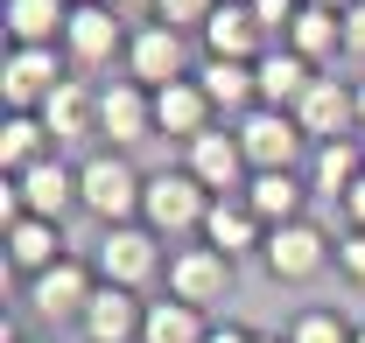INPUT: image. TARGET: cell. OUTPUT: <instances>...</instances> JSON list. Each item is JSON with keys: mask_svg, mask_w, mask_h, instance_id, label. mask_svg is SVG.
<instances>
[{"mask_svg": "<svg viewBox=\"0 0 365 343\" xmlns=\"http://www.w3.org/2000/svg\"><path fill=\"white\" fill-rule=\"evenodd\" d=\"M351 343H365V329H359V337H351Z\"/></svg>", "mask_w": 365, "mask_h": 343, "instance_id": "cell-42", "label": "cell"}, {"mask_svg": "<svg viewBox=\"0 0 365 343\" xmlns=\"http://www.w3.org/2000/svg\"><path fill=\"white\" fill-rule=\"evenodd\" d=\"M218 7H225V0H162V21L182 28V36H204V21H211Z\"/></svg>", "mask_w": 365, "mask_h": 343, "instance_id": "cell-31", "label": "cell"}, {"mask_svg": "<svg viewBox=\"0 0 365 343\" xmlns=\"http://www.w3.org/2000/svg\"><path fill=\"white\" fill-rule=\"evenodd\" d=\"M344 56H351V63H365V0H351V7H344Z\"/></svg>", "mask_w": 365, "mask_h": 343, "instance_id": "cell-33", "label": "cell"}, {"mask_svg": "<svg viewBox=\"0 0 365 343\" xmlns=\"http://www.w3.org/2000/svg\"><path fill=\"white\" fill-rule=\"evenodd\" d=\"M197 85H204V98H211V112L225 120V127H239L253 105H260V70L253 63H225V56H197Z\"/></svg>", "mask_w": 365, "mask_h": 343, "instance_id": "cell-17", "label": "cell"}, {"mask_svg": "<svg viewBox=\"0 0 365 343\" xmlns=\"http://www.w3.org/2000/svg\"><path fill=\"white\" fill-rule=\"evenodd\" d=\"M330 259H337V238L323 224H309V217H295V224H274L267 231L260 266H267V280H281V287H309Z\"/></svg>", "mask_w": 365, "mask_h": 343, "instance_id": "cell-7", "label": "cell"}, {"mask_svg": "<svg viewBox=\"0 0 365 343\" xmlns=\"http://www.w3.org/2000/svg\"><path fill=\"white\" fill-rule=\"evenodd\" d=\"M140 322H148V301H140L134 287H106V280H98L91 308L78 315V337L85 343H140Z\"/></svg>", "mask_w": 365, "mask_h": 343, "instance_id": "cell-16", "label": "cell"}, {"mask_svg": "<svg viewBox=\"0 0 365 343\" xmlns=\"http://www.w3.org/2000/svg\"><path fill=\"white\" fill-rule=\"evenodd\" d=\"M204 246H218L225 259H253V253H267V224L253 217L246 196H218L211 217H204Z\"/></svg>", "mask_w": 365, "mask_h": 343, "instance_id": "cell-24", "label": "cell"}, {"mask_svg": "<svg viewBox=\"0 0 365 343\" xmlns=\"http://www.w3.org/2000/svg\"><path fill=\"white\" fill-rule=\"evenodd\" d=\"M253 70H260V105H274V112H295V105L309 98V85L323 78L317 63H309V56H295L288 43H274Z\"/></svg>", "mask_w": 365, "mask_h": 343, "instance_id": "cell-23", "label": "cell"}, {"mask_svg": "<svg viewBox=\"0 0 365 343\" xmlns=\"http://www.w3.org/2000/svg\"><path fill=\"white\" fill-rule=\"evenodd\" d=\"M98 140L120 147V154H134L140 140H155V91L134 85L127 70L113 85H98Z\"/></svg>", "mask_w": 365, "mask_h": 343, "instance_id": "cell-11", "label": "cell"}, {"mask_svg": "<svg viewBox=\"0 0 365 343\" xmlns=\"http://www.w3.org/2000/svg\"><path fill=\"white\" fill-rule=\"evenodd\" d=\"M85 211V196H78V162H63V154H49V162H36L29 175H7L0 182V217L14 224V217H63Z\"/></svg>", "mask_w": 365, "mask_h": 343, "instance_id": "cell-3", "label": "cell"}, {"mask_svg": "<svg viewBox=\"0 0 365 343\" xmlns=\"http://www.w3.org/2000/svg\"><path fill=\"white\" fill-rule=\"evenodd\" d=\"M91 295H98V266L71 253V259H56L49 273L29 280V315L36 322H78L91 308Z\"/></svg>", "mask_w": 365, "mask_h": 343, "instance_id": "cell-12", "label": "cell"}, {"mask_svg": "<svg viewBox=\"0 0 365 343\" xmlns=\"http://www.w3.org/2000/svg\"><path fill=\"white\" fill-rule=\"evenodd\" d=\"M232 273H239V259H225L218 246H176L169 253V295L176 301H190V308H218V301H232Z\"/></svg>", "mask_w": 365, "mask_h": 343, "instance_id": "cell-10", "label": "cell"}, {"mask_svg": "<svg viewBox=\"0 0 365 343\" xmlns=\"http://www.w3.org/2000/svg\"><path fill=\"white\" fill-rule=\"evenodd\" d=\"M127 43H134V28H127V21H120L106 0H91V7H71L63 56H71V70H78V78H98V70L127 63Z\"/></svg>", "mask_w": 365, "mask_h": 343, "instance_id": "cell-5", "label": "cell"}, {"mask_svg": "<svg viewBox=\"0 0 365 343\" xmlns=\"http://www.w3.org/2000/svg\"><path fill=\"white\" fill-rule=\"evenodd\" d=\"M253 7V21L267 28V43H288V28H295V14L309 7V0H246Z\"/></svg>", "mask_w": 365, "mask_h": 343, "instance_id": "cell-30", "label": "cell"}, {"mask_svg": "<svg viewBox=\"0 0 365 343\" xmlns=\"http://www.w3.org/2000/svg\"><path fill=\"white\" fill-rule=\"evenodd\" d=\"M63 78H78L63 49H7V63H0V105L7 112H43L49 91Z\"/></svg>", "mask_w": 365, "mask_h": 343, "instance_id": "cell-8", "label": "cell"}, {"mask_svg": "<svg viewBox=\"0 0 365 343\" xmlns=\"http://www.w3.org/2000/svg\"><path fill=\"white\" fill-rule=\"evenodd\" d=\"M309 196H317V189H309V175L302 169H260L253 175V182H246V204H253V217H260V224H295V217H309Z\"/></svg>", "mask_w": 365, "mask_h": 343, "instance_id": "cell-20", "label": "cell"}, {"mask_svg": "<svg viewBox=\"0 0 365 343\" xmlns=\"http://www.w3.org/2000/svg\"><path fill=\"white\" fill-rule=\"evenodd\" d=\"M204 343H253V329H246V322H211Z\"/></svg>", "mask_w": 365, "mask_h": 343, "instance_id": "cell-36", "label": "cell"}, {"mask_svg": "<svg viewBox=\"0 0 365 343\" xmlns=\"http://www.w3.org/2000/svg\"><path fill=\"white\" fill-rule=\"evenodd\" d=\"M49 154H63V147H56V133L43 127V112H7V120H0V175H29L36 162H49Z\"/></svg>", "mask_w": 365, "mask_h": 343, "instance_id": "cell-26", "label": "cell"}, {"mask_svg": "<svg viewBox=\"0 0 365 343\" xmlns=\"http://www.w3.org/2000/svg\"><path fill=\"white\" fill-rule=\"evenodd\" d=\"M218 127V112H211V98H204V85L197 78H182V85H162L155 91V140H197V133Z\"/></svg>", "mask_w": 365, "mask_h": 343, "instance_id": "cell-19", "label": "cell"}, {"mask_svg": "<svg viewBox=\"0 0 365 343\" xmlns=\"http://www.w3.org/2000/svg\"><path fill=\"white\" fill-rule=\"evenodd\" d=\"M232 133H239L253 175L260 169H309V154H317V140L302 133V120H295V112H274V105H253Z\"/></svg>", "mask_w": 365, "mask_h": 343, "instance_id": "cell-6", "label": "cell"}, {"mask_svg": "<svg viewBox=\"0 0 365 343\" xmlns=\"http://www.w3.org/2000/svg\"><path fill=\"white\" fill-rule=\"evenodd\" d=\"M0 28H7V49H63L71 0H7Z\"/></svg>", "mask_w": 365, "mask_h": 343, "instance_id": "cell-22", "label": "cell"}, {"mask_svg": "<svg viewBox=\"0 0 365 343\" xmlns=\"http://www.w3.org/2000/svg\"><path fill=\"white\" fill-rule=\"evenodd\" d=\"M253 343H288V337H274V329H253Z\"/></svg>", "mask_w": 365, "mask_h": 343, "instance_id": "cell-38", "label": "cell"}, {"mask_svg": "<svg viewBox=\"0 0 365 343\" xmlns=\"http://www.w3.org/2000/svg\"><path fill=\"white\" fill-rule=\"evenodd\" d=\"M78 196H85V211L98 217V231H113V224H140L148 175H140L134 154H120V147H91L85 162H78Z\"/></svg>", "mask_w": 365, "mask_h": 343, "instance_id": "cell-1", "label": "cell"}, {"mask_svg": "<svg viewBox=\"0 0 365 343\" xmlns=\"http://www.w3.org/2000/svg\"><path fill=\"white\" fill-rule=\"evenodd\" d=\"M182 169L197 175L211 196H246V182H253V162H246V147H239V133H232V127L197 133V140L182 147Z\"/></svg>", "mask_w": 365, "mask_h": 343, "instance_id": "cell-13", "label": "cell"}, {"mask_svg": "<svg viewBox=\"0 0 365 343\" xmlns=\"http://www.w3.org/2000/svg\"><path fill=\"white\" fill-rule=\"evenodd\" d=\"M309 7H351V0H309Z\"/></svg>", "mask_w": 365, "mask_h": 343, "instance_id": "cell-39", "label": "cell"}, {"mask_svg": "<svg viewBox=\"0 0 365 343\" xmlns=\"http://www.w3.org/2000/svg\"><path fill=\"white\" fill-rule=\"evenodd\" d=\"M0 253H7V273L36 280V273L56 266V259H71V246H63V224H56V217H14Z\"/></svg>", "mask_w": 365, "mask_h": 343, "instance_id": "cell-18", "label": "cell"}, {"mask_svg": "<svg viewBox=\"0 0 365 343\" xmlns=\"http://www.w3.org/2000/svg\"><path fill=\"white\" fill-rule=\"evenodd\" d=\"M337 217H344V231H365V182L344 196V204H337Z\"/></svg>", "mask_w": 365, "mask_h": 343, "instance_id": "cell-35", "label": "cell"}, {"mask_svg": "<svg viewBox=\"0 0 365 343\" xmlns=\"http://www.w3.org/2000/svg\"><path fill=\"white\" fill-rule=\"evenodd\" d=\"M91 266H98V280L106 287H155L162 273H169V246L148 231V224H113V231H98V246H91Z\"/></svg>", "mask_w": 365, "mask_h": 343, "instance_id": "cell-4", "label": "cell"}, {"mask_svg": "<svg viewBox=\"0 0 365 343\" xmlns=\"http://www.w3.org/2000/svg\"><path fill=\"white\" fill-rule=\"evenodd\" d=\"M359 329L337 315V308H302L295 322H288V343H351Z\"/></svg>", "mask_w": 365, "mask_h": 343, "instance_id": "cell-29", "label": "cell"}, {"mask_svg": "<svg viewBox=\"0 0 365 343\" xmlns=\"http://www.w3.org/2000/svg\"><path fill=\"white\" fill-rule=\"evenodd\" d=\"M197 49H204V56H225V63H260L274 43H267V28L253 21V7H246V0H225V7L204 21Z\"/></svg>", "mask_w": 365, "mask_h": 343, "instance_id": "cell-15", "label": "cell"}, {"mask_svg": "<svg viewBox=\"0 0 365 343\" xmlns=\"http://www.w3.org/2000/svg\"><path fill=\"white\" fill-rule=\"evenodd\" d=\"M337 273H344L351 287H365V231H344V238H337Z\"/></svg>", "mask_w": 365, "mask_h": 343, "instance_id": "cell-32", "label": "cell"}, {"mask_svg": "<svg viewBox=\"0 0 365 343\" xmlns=\"http://www.w3.org/2000/svg\"><path fill=\"white\" fill-rule=\"evenodd\" d=\"M71 7H91V0H71Z\"/></svg>", "mask_w": 365, "mask_h": 343, "instance_id": "cell-40", "label": "cell"}, {"mask_svg": "<svg viewBox=\"0 0 365 343\" xmlns=\"http://www.w3.org/2000/svg\"><path fill=\"white\" fill-rule=\"evenodd\" d=\"M211 189L190 169H162L148 175V196H140V224L162 238V246H182V238H204V217H211Z\"/></svg>", "mask_w": 365, "mask_h": 343, "instance_id": "cell-2", "label": "cell"}, {"mask_svg": "<svg viewBox=\"0 0 365 343\" xmlns=\"http://www.w3.org/2000/svg\"><path fill=\"white\" fill-rule=\"evenodd\" d=\"M359 140H365V78H359Z\"/></svg>", "mask_w": 365, "mask_h": 343, "instance_id": "cell-37", "label": "cell"}, {"mask_svg": "<svg viewBox=\"0 0 365 343\" xmlns=\"http://www.w3.org/2000/svg\"><path fill=\"white\" fill-rule=\"evenodd\" d=\"M29 343H49V337H29Z\"/></svg>", "mask_w": 365, "mask_h": 343, "instance_id": "cell-41", "label": "cell"}, {"mask_svg": "<svg viewBox=\"0 0 365 343\" xmlns=\"http://www.w3.org/2000/svg\"><path fill=\"white\" fill-rule=\"evenodd\" d=\"M204 337H211V315H204V308H190V301H176V295L148 301L140 343H204Z\"/></svg>", "mask_w": 365, "mask_h": 343, "instance_id": "cell-28", "label": "cell"}, {"mask_svg": "<svg viewBox=\"0 0 365 343\" xmlns=\"http://www.w3.org/2000/svg\"><path fill=\"white\" fill-rule=\"evenodd\" d=\"M302 175H309V189H317L323 204H344V196L365 182V140H359V133L323 140L317 154H309V169H302Z\"/></svg>", "mask_w": 365, "mask_h": 343, "instance_id": "cell-21", "label": "cell"}, {"mask_svg": "<svg viewBox=\"0 0 365 343\" xmlns=\"http://www.w3.org/2000/svg\"><path fill=\"white\" fill-rule=\"evenodd\" d=\"M127 28H148V21H162V0H106Z\"/></svg>", "mask_w": 365, "mask_h": 343, "instance_id": "cell-34", "label": "cell"}, {"mask_svg": "<svg viewBox=\"0 0 365 343\" xmlns=\"http://www.w3.org/2000/svg\"><path fill=\"white\" fill-rule=\"evenodd\" d=\"M295 120H302V133L309 140H344V133H359V78H337V70H323L317 85H309V98L295 105Z\"/></svg>", "mask_w": 365, "mask_h": 343, "instance_id": "cell-14", "label": "cell"}, {"mask_svg": "<svg viewBox=\"0 0 365 343\" xmlns=\"http://www.w3.org/2000/svg\"><path fill=\"white\" fill-rule=\"evenodd\" d=\"M134 85L162 91V85H182V78H197V63H190V36L169 28V21H148L134 28V43H127V63H120Z\"/></svg>", "mask_w": 365, "mask_h": 343, "instance_id": "cell-9", "label": "cell"}, {"mask_svg": "<svg viewBox=\"0 0 365 343\" xmlns=\"http://www.w3.org/2000/svg\"><path fill=\"white\" fill-rule=\"evenodd\" d=\"M43 127L56 133V147L91 140L98 133V85L91 78H63V85L49 91V105H43Z\"/></svg>", "mask_w": 365, "mask_h": 343, "instance_id": "cell-25", "label": "cell"}, {"mask_svg": "<svg viewBox=\"0 0 365 343\" xmlns=\"http://www.w3.org/2000/svg\"><path fill=\"white\" fill-rule=\"evenodd\" d=\"M288 49L309 56L317 70H337L344 63V7H302L288 28Z\"/></svg>", "mask_w": 365, "mask_h": 343, "instance_id": "cell-27", "label": "cell"}]
</instances>
